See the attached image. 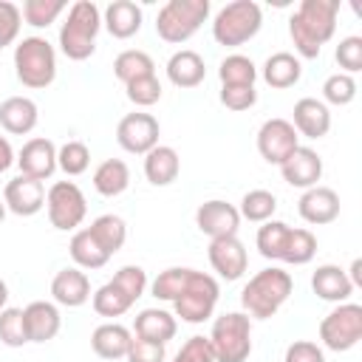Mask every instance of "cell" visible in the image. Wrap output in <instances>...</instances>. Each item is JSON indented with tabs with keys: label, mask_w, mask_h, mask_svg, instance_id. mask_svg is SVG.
Segmentation results:
<instances>
[{
	"label": "cell",
	"mask_w": 362,
	"mask_h": 362,
	"mask_svg": "<svg viewBox=\"0 0 362 362\" xmlns=\"http://www.w3.org/2000/svg\"><path fill=\"white\" fill-rule=\"evenodd\" d=\"M339 0H303L288 17V37L303 59H317L337 31Z\"/></svg>",
	"instance_id": "1"
},
{
	"label": "cell",
	"mask_w": 362,
	"mask_h": 362,
	"mask_svg": "<svg viewBox=\"0 0 362 362\" xmlns=\"http://www.w3.org/2000/svg\"><path fill=\"white\" fill-rule=\"evenodd\" d=\"M294 280L288 272H283L280 266H269L263 272H257L240 291V305L243 314L249 320H269L274 317L283 303L291 297Z\"/></svg>",
	"instance_id": "2"
},
{
	"label": "cell",
	"mask_w": 362,
	"mask_h": 362,
	"mask_svg": "<svg viewBox=\"0 0 362 362\" xmlns=\"http://www.w3.org/2000/svg\"><path fill=\"white\" fill-rule=\"evenodd\" d=\"M102 28V14L99 6L90 0H76L68 8L65 23L59 25V51L74 59L82 62L96 51V34Z\"/></svg>",
	"instance_id": "3"
},
{
	"label": "cell",
	"mask_w": 362,
	"mask_h": 362,
	"mask_svg": "<svg viewBox=\"0 0 362 362\" xmlns=\"http://www.w3.org/2000/svg\"><path fill=\"white\" fill-rule=\"evenodd\" d=\"M14 74L25 88H48L57 76V51L45 37H23L14 45Z\"/></svg>",
	"instance_id": "4"
},
{
	"label": "cell",
	"mask_w": 362,
	"mask_h": 362,
	"mask_svg": "<svg viewBox=\"0 0 362 362\" xmlns=\"http://www.w3.org/2000/svg\"><path fill=\"white\" fill-rule=\"evenodd\" d=\"M206 339L215 362H246L252 354V320L243 311H226L215 317Z\"/></svg>",
	"instance_id": "5"
},
{
	"label": "cell",
	"mask_w": 362,
	"mask_h": 362,
	"mask_svg": "<svg viewBox=\"0 0 362 362\" xmlns=\"http://www.w3.org/2000/svg\"><path fill=\"white\" fill-rule=\"evenodd\" d=\"M263 25V11L255 0H235L226 3L212 20V37L223 48H238L249 42Z\"/></svg>",
	"instance_id": "6"
},
{
	"label": "cell",
	"mask_w": 362,
	"mask_h": 362,
	"mask_svg": "<svg viewBox=\"0 0 362 362\" xmlns=\"http://www.w3.org/2000/svg\"><path fill=\"white\" fill-rule=\"evenodd\" d=\"M209 17V0H170L158 8L156 34L164 42H187Z\"/></svg>",
	"instance_id": "7"
},
{
	"label": "cell",
	"mask_w": 362,
	"mask_h": 362,
	"mask_svg": "<svg viewBox=\"0 0 362 362\" xmlns=\"http://www.w3.org/2000/svg\"><path fill=\"white\" fill-rule=\"evenodd\" d=\"M218 297H221L218 280L212 274H204V272H195L192 269L184 291L173 300L175 317H181L189 325H198V322H204V320L212 317V311L218 305Z\"/></svg>",
	"instance_id": "8"
},
{
	"label": "cell",
	"mask_w": 362,
	"mask_h": 362,
	"mask_svg": "<svg viewBox=\"0 0 362 362\" xmlns=\"http://www.w3.org/2000/svg\"><path fill=\"white\" fill-rule=\"evenodd\" d=\"M320 339L328 351H351L362 339V305L356 303H337L320 322Z\"/></svg>",
	"instance_id": "9"
},
{
	"label": "cell",
	"mask_w": 362,
	"mask_h": 362,
	"mask_svg": "<svg viewBox=\"0 0 362 362\" xmlns=\"http://www.w3.org/2000/svg\"><path fill=\"white\" fill-rule=\"evenodd\" d=\"M45 209H48V221L54 229L71 232L85 221L88 201H85V192L74 181H57L45 192Z\"/></svg>",
	"instance_id": "10"
},
{
	"label": "cell",
	"mask_w": 362,
	"mask_h": 362,
	"mask_svg": "<svg viewBox=\"0 0 362 362\" xmlns=\"http://www.w3.org/2000/svg\"><path fill=\"white\" fill-rule=\"evenodd\" d=\"M300 147V136L288 119H266L257 130V153L269 164H283Z\"/></svg>",
	"instance_id": "11"
},
{
	"label": "cell",
	"mask_w": 362,
	"mask_h": 362,
	"mask_svg": "<svg viewBox=\"0 0 362 362\" xmlns=\"http://www.w3.org/2000/svg\"><path fill=\"white\" fill-rule=\"evenodd\" d=\"M158 136H161V127L153 113H127V116H122V122L116 127L119 147L127 153H136V156L150 153L158 144Z\"/></svg>",
	"instance_id": "12"
},
{
	"label": "cell",
	"mask_w": 362,
	"mask_h": 362,
	"mask_svg": "<svg viewBox=\"0 0 362 362\" xmlns=\"http://www.w3.org/2000/svg\"><path fill=\"white\" fill-rule=\"evenodd\" d=\"M195 226L209 240H215V238H232L240 229V212H238L235 204L221 201V198H212V201H204L195 209Z\"/></svg>",
	"instance_id": "13"
},
{
	"label": "cell",
	"mask_w": 362,
	"mask_h": 362,
	"mask_svg": "<svg viewBox=\"0 0 362 362\" xmlns=\"http://www.w3.org/2000/svg\"><path fill=\"white\" fill-rule=\"evenodd\" d=\"M17 167H20V175H28V178H37V181H45L54 175L57 170V147L51 139H42V136H34L28 139L20 153H17Z\"/></svg>",
	"instance_id": "14"
},
{
	"label": "cell",
	"mask_w": 362,
	"mask_h": 362,
	"mask_svg": "<svg viewBox=\"0 0 362 362\" xmlns=\"http://www.w3.org/2000/svg\"><path fill=\"white\" fill-rule=\"evenodd\" d=\"M3 204L8 212L20 215V218H28V215H37L42 206H45V187L42 181L37 178H28V175H17L6 184L3 189Z\"/></svg>",
	"instance_id": "15"
},
{
	"label": "cell",
	"mask_w": 362,
	"mask_h": 362,
	"mask_svg": "<svg viewBox=\"0 0 362 362\" xmlns=\"http://www.w3.org/2000/svg\"><path fill=\"white\" fill-rule=\"evenodd\" d=\"M209 263L212 269L218 272V277L223 280H240L246 266H249V255H246V246L238 240V235L232 238H215L209 240Z\"/></svg>",
	"instance_id": "16"
},
{
	"label": "cell",
	"mask_w": 362,
	"mask_h": 362,
	"mask_svg": "<svg viewBox=\"0 0 362 362\" xmlns=\"http://www.w3.org/2000/svg\"><path fill=\"white\" fill-rule=\"evenodd\" d=\"M280 175L288 187H297V189H311L317 187V181L322 178V158L317 150L311 147H297L283 164H280Z\"/></svg>",
	"instance_id": "17"
},
{
	"label": "cell",
	"mask_w": 362,
	"mask_h": 362,
	"mask_svg": "<svg viewBox=\"0 0 362 362\" xmlns=\"http://www.w3.org/2000/svg\"><path fill=\"white\" fill-rule=\"evenodd\" d=\"M297 212L305 223H314V226H322V223H331L339 218V195L331 189V187H311L300 195L297 201Z\"/></svg>",
	"instance_id": "18"
},
{
	"label": "cell",
	"mask_w": 362,
	"mask_h": 362,
	"mask_svg": "<svg viewBox=\"0 0 362 362\" xmlns=\"http://www.w3.org/2000/svg\"><path fill=\"white\" fill-rule=\"evenodd\" d=\"M291 127L297 130V136L305 139H322L331 130V113L325 107V102L314 99V96H303L294 102V119Z\"/></svg>",
	"instance_id": "19"
},
{
	"label": "cell",
	"mask_w": 362,
	"mask_h": 362,
	"mask_svg": "<svg viewBox=\"0 0 362 362\" xmlns=\"http://www.w3.org/2000/svg\"><path fill=\"white\" fill-rule=\"evenodd\" d=\"M51 297L54 303L59 305H68V308H79L90 300V280L82 269L71 266V269H62L54 274L51 280Z\"/></svg>",
	"instance_id": "20"
},
{
	"label": "cell",
	"mask_w": 362,
	"mask_h": 362,
	"mask_svg": "<svg viewBox=\"0 0 362 362\" xmlns=\"http://www.w3.org/2000/svg\"><path fill=\"white\" fill-rule=\"evenodd\" d=\"M25 317V331H28V342H48L59 334L62 328V317L59 308L48 300H34L23 308Z\"/></svg>",
	"instance_id": "21"
},
{
	"label": "cell",
	"mask_w": 362,
	"mask_h": 362,
	"mask_svg": "<svg viewBox=\"0 0 362 362\" xmlns=\"http://www.w3.org/2000/svg\"><path fill=\"white\" fill-rule=\"evenodd\" d=\"M311 288L325 303H348V297L354 294V283L348 280L345 269H339L334 263H322V266L314 269Z\"/></svg>",
	"instance_id": "22"
},
{
	"label": "cell",
	"mask_w": 362,
	"mask_h": 362,
	"mask_svg": "<svg viewBox=\"0 0 362 362\" xmlns=\"http://www.w3.org/2000/svg\"><path fill=\"white\" fill-rule=\"evenodd\" d=\"M37 122H40V110H37V102L28 96H8L0 105V124L11 136L31 133L37 127Z\"/></svg>",
	"instance_id": "23"
},
{
	"label": "cell",
	"mask_w": 362,
	"mask_h": 362,
	"mask_svg": "<svg viewBox=\"0 0 362 362\" xmlns=\"http://www.w3.org/2000/svg\"><path fill=\"white\" fill-rule=\"evenodd\" d=\"M204 76H206V65L198 51L181 48L167 59V79L175 88H195L204 82Z\"/></svg>",
	"instance_id": "24"
},
{
	"label": "cell",
	"mask_w": 362,
	"mask_h": 362,
	"mask_svg": "<svg viewBox=\"0 0 362 362\" xmlns=\"http://www.w3.org/2000/svg\"><path fill=\"white\" fill-rule=\"evenodd\" d=\"M181 173V158L175 147L170 144H156L150 153H144V175L153 187H167L178 178Z\"/></svg>",
	"instance_id": "25"
},
{
	"label": "cell",
	"mask_w": 362,
	"mask_h": 362,
	"mask_svg": "<svg viewBox=\"0 0 362 362\" xmlns=\"http://www.w3.org/2000/svg\"><path fill=\"white\" fill-rule=\"evenodd\" d=\"M133 331H136V337H141V339L167 345V342L175 337L178 322H175V317H173L170 311H164V308H141V311L136 314Z\"/></svg>",
	"instance_id": "26"
},
{
	"label": "cell",
	"mask_w": 362,
	"mask_h": 362,
	"mask_svg": "<svg viewBox=\"0 0 362 362\" xmlns=\"http://www.w3.org/2000/svg\"><path fill=\"white\" fill-rule=\"evenodd\" d=\"M105 28L110 37L116 40H130L133 34H139L141 28V8L133 3V0H113L107 8H105V17H102Z\"/></svg>",
	"instance_id": "27"
},
{
	"label": "cell",
	"mask_w": 362,
	"mask_h": 362,
	"mask_svg": "<svg viewBox=\"0 0 362 362\" xmlns=\"http://www.w3.org/2000/svg\"><path fill=\"white\" fill-rule=\"evenodd\" d=\"M130 339H133L130 328H124L119 322H105V325L93 328L90 348L102 359H124L127 356V348H130Z\"/></svg>",
	"instance_id": "28"
},
{
	"label": "cell",
	"mask_w": 362,
	"mask_h": 362,
	"mask_svg": "<svg viewBox=\"0 0 362 362\" xmlns=\"http://www.w3.org/2000/svg\"><path fill=\"white\" fill-rule=\"evenodd\" d=\"M263 82L269 88H277V90H286L291 85L300 82L303 76V65H300V57H294L291 51H277L272 54L266 62H263Z\"/></svg>",
	"instance_id": "29"
},
{
	"label": "cell",
	"mask_w": 362,
	"mask_h": 362,
	"mask_svg": "<svg viewBox=\"0 0 362 362\" xmlns=\"http://www.w3.org/2000/svg\"><path fill=\"white\" fill-rule=\"evenodd\" d=\"M130 187V167L122 158H105L93 170V189L105 198H116Z\"/></svg>",
	"instance_id": "30"
},
{
	"label": "cell",
	"mask_w": 362,
	"mask_h": 362,
	"mask_svg": "<svg viewBox=\"0 0 362 362\" xmlns=\"http://www.w3.org/2000/svg\"><path fill=\"white\" fill-rule=\"evenodd\" d=\"M68 252H71L76 269H102L110 260V255L96 243V238L88 229H76L74 232V238L68 243Z\"/></svg>",
	"instance_id": "31"
},
{
	"label": "cell",
	"mask_w": 362,
	"mask_h": 362,
	"mask_svg": "<svg viewBox=\"0 0 362 362\" xmlns=\"http://www.w3.org/2000/svg\"><path fill=\"white\" fill-rule=\"evenodd\" d=\"M88 232L96 238V243H99L107 255H116V252L124 246V240H127V223H124L119 215H113V212L99 215V218L88 226Z\"/></svg>",
	"instance_id": "32"
},
{
	"label": "cell",
	"mask_w": 362,
	"mask_h": 362,
	"mask_svg": "<svg viewBox=\"0 0 362 362\" xmlns=\"http://www.w3.org/2000/svg\"><path fill=\"white\" fill-rule=\"evenodd\" d=\"M113 74L119 82H133V79H141V76H150L156 74V62L147 51H139V48H127L122 51L116 59H113Z\"/></svg>",
	"instance_id": "33"
},
{
	"label": "cell",
	"mask_w": 362,
	"mask_h": 362,
	"mask_svg": "<svg viewBox=\"0 0 362 362\" xmlns=\"http://www.w3.org/2000/svg\"><path fill=\"white\" fill-rule=\"evenodd\" d=\"M274 209H277V198H274V192H269V189H249V192L240 198V206H238L240 218H246V221H252V223H266V221H272Z\"/></svg>",
	"instance_id": "34"
},
{
	"label": "cell",
	"mask_w": 362,
	"mask_h": 362,
	"mask_svg": "<svg viewBox=\"0 0 362 362\" xmlns=\"http://www.w3.org/2000/svg\"><path fill=\"white\" fill-rule=\"evenodd\" d=\"M314 255H317V238L308 229H288L280 260L288 266H305Z\"/></svg>",
	"instance_id": "35"
},
{
	"label": "cell",
	"mask_w": 362,
	"mask_h": 362,
	"mask_svg": "<svg viewBox=\"0 0 362 362\" xmlns=\"http://www.w3.org/2000/svg\"><path fill=\"white\" fill-rule=\"evenodd\" d=\"M288 223H283V221H266L260 229H257V238H255V243H257V252L266 257V260H280V255H283V246H286V238H288Z\"/></svg>",
	"instance_id": "36"
},
{
	"label": "cell",
	"mask_w": 362,
	"mask_h": 362,
	"mask_svg": "<svg viewBox=\"0 0 362 362\" xmlns=\"http://www.w3.org/2000/svg\"><path fill=\"white\" fill-rule=\"evenodd\" d=\"M189 274H192V269H187V266H170V269L158 272V277L150 283L153 297H156V300H164V303H173V300L184 291Z\"/></svg>",
	"instance_id": "37"
},
{
	"label": "cell",
	"mask_w": 362,
	"mask_h": 362,
	"mask_svg": "<svg viewBox=\"0 0 362 362\" xmlns=\"http://www.w3.org/2000/svg\"><path fill=\"white\" fill-rule=\"evenodd\" d=\"M218 76H221V85H255L257 79V68L249 57L243 54H229L221 68H218Z\"/></svg>",
	"instance_id": "38"
},
{
	"label": "cell",
	"mask_w": 362,
	"mask_h": 362,
	"mask_svg": "<svg viewBox=\"0 0 362 362\" xmlns=\"http://www.w3.org/2000/svg\"><path fill=\"white\" fill-rule=\"evenodd\" d=\"M130 305H133V300L124 291H119L110 280L93 291V311L99 317H122L124 311H130Z\"/></svg>",
	"instance_id": "39"
},
{
	"label": "cell",
	"mask_w": 362,
	"mask_h": 362,
	"mask_svg": "<svg viewBox=\"0 0 362 362\" xmlns=\"http://www.w3.org/2000/svg\"><path fill=\"white\" fill-rule=\"evenodd\" d=\"M65 11V0H25L20 14L34 28H48Z\"/></svg>",
	"instance_id": "40"
},
{
	"label": "cell",
	"mask_w": 362,
	"mask_h": 362,
	"mask_svg": "<svg viewBox=\"0 0 362 362\" xmlns=\"http://www.w3.org/2000/svg\"><path fill=\"white\" fill-rule=\"evenodd\" d=\"M90 164V150L85 141H65L59 150H57V167L65 173V175H82Z\"/></svg>",
	"instance_id": "41"
},
{
	"label": "cell",
	"mask_w": 362,
	"mask_h": 362,
	"mask_svg": "<svg viewBox=\"0 0 362 362\" xmlns=\"http://www.w3.org/2000/svg\"><path fill=\"white\" fill-rule=\"evenodd\" d=\"M0 342L8 348H23L28 342L23 308H3L0 311Z\"/></svg>",
	"instance_id": "42"
},
{
	"label": "cell",
	"mask_w": 362,
	"mask_h": 362,
	"mask_svg": "<svg viewBox=\"0 0 362 362\" xmlns=\"http://www.w3.org/2000/svg\"><path fill=\"white\" fill-rule=\"evenodd\" d=\"M124 90H127V99H130L136 107H150V105H156V102L161 99V93H164V90H161V82H158L156 74L127 82Z\"/></svg>",
	"instance_id": "43"
},
{
	"label": "cell",
	"mask_w": 362,
	"mask_h": 362,
	"mask_svg": "<svg viewBox=\"0 0 362 362\" xmlns=\"http://www.w3.org/2000/svg\"><path fill=\"white\" fill-rule=\"evenodd\" d=\"M322 96H325V102H331V105H337V107H342V105H351L354 102V96H356V82H354V76H348V74H331L325 82H322Z\"/></svg>",
	"instance_id": "44"
},
{
	"label": "cell",
	"mask_w": 362,
	"mask_h": 362,
	"mask_svg": "<svg viewBox=\"0 0 362 362\" xmlns=\"http://www.w3.org/2000/svg\"><path fill=\"white\" fill-rule=\"evenodd\" d=\"M110 283H113L119 291H124V294L136 303V300L144 294V288H147V272H144L141 266H133V263H130V266H122V269L113 274Z\"/></svg>",
	"instance_id": "45"
},
{
	"label": "cell",
	"mask_w": 362,
	"mask_h": 362,
	"mask_svg": "<svg viewBox=\"0 0 362 362\" xmlns=\"http://www.w3.org/2000/svg\"><path fill=\"white\" fill-rule=\"evenodd\" d=\"M334 57H337V62H339L342 74H348V76H351V74L362 71V37L351 34V37L339 40V45H337Z\"/></svg>",
	"instance_id": "46"
},
{
	"label": "cell",
	"mask_w": 362,
	"mask_h": 362,
	"mask_svg": "<svg viewBox=\"0 0 362 362\" xmlns=\"http://www.w3.org/2000/svg\"><path fill=\"white\" fill-rule=\"evenodd\" d=\"M257 102V90L255 85H221V105L226 110H249Z\"/></svg>",
	"instance_id": "47"
},
{
	"label": "cell",
	"mask_w": 362,
	"mask_h": 362,
	"mask_svg": "<svg viewBox=\"0 0 362 362\" xmlns=\"http://www.w3.org/2000/svg\"><path fill=\"white\" fill-rule=\"evenodd\" d=\"M20 25H23V14H20V6L8 3V0H0V48L11 45L20 34Z\"/></svg>",
	"instance_id": "48"
},
{
	"label": "cell",
	"mask_w": 362,
	"mask_h": 362,
	"mask_svg": "<svg viewBox=\"0 0 362 362\" xmlns=\"http://www.w3.org/2000/svg\"><path fill=\"white\" fill-rule=\"evenodd\" d=\"M124 359H127V362H164V359H167V351H164L161 342H150V339L133 337Z\"/></svg>",
	"instance_id": "49"
},
{
	"label": "cell",
	"mask_w": 362,
	"mask_h": 362,
	"mask_svg": "<svg viewBox=\"0 0 362 362\" xmlns=\"http://www.w3.org/2000/svg\"><path fill=\"white\" fill-rule=\"evenodd\" d=\"M173 362H215V354H212V348H209V339L195 334V337H189V339L181 345V351L175 354Z\"/></svg>",
	"instance_id": "50"
},
{
	"label": "cell",
	"mask_w": 362,
	"mask_h": 362,
	"mask_svg": "<svg viewBox=\"0 0 362 362\" xmlns=\"http://www.w3.org/2000/svg\"><path fill=\"white\" fill-rule=\"evenodd\" d=\"M283 362H325V354L317 342L311 339H297L286 348L283 354Z\"/></svg>",
	"instance_id": "51"
},
{
	"label": "cell",
	"mask_w": 362,
	"mask_h": 362,
	"mask_svg": "<svg viewBox=\"0 0 362 362\" xmlns=\"http://www.w3.org/2000/svg\"><path fill=\"white\" fill-rule=\"evenodd\" d=\"M11 164H14V150H11L8 139H6V136H0V173H6Z\"/></svg>",
	"instance_id": "52"
},
{
	"label": "cell",
	"mask_w": 362,
	"mask_h": 362,
	"mask_svg": "<svg viewBox=\"0 0 362 362\" xmlns=\"http://www.w3.org/2000/svg\"><path fill=\"white\" fill-rule=\"evenodd\" d=\"M345 274H348V280L354 283V288H356V286H362V260L356 257V260L351 263V272H345Z\"/></svg>",
	"instance_id": "53"
},
{
	"label": "cell",
	"mask_w": 362,
	"mask_h": 362,
	"mask_svg": "<svg viewBox=\"0 0 362 362\" xmlns=\"http://www.w3.org/2000/svg\"><path fill=\"white\" fill-rule=\"evenodd\" d=\"M6 300H8V286H6V280H0V311L6 308Z\"/></svg>",
	"instance_id": "54"
},
{
	"label": "cell",
	"mask_w": 362,
	"mask_h": 362,
	"mask_svg": "<svg viewBox=\"0 0 362 362\" xmlns=\"http://www.w3.org/2000/svg\"><path fill=\"white\" fill-rule=\"evenodd\" d=\"M3 218H6V204L0 201V221H3Z\"/></svg>",
	"instance_id": "55"
}]
</instances>
